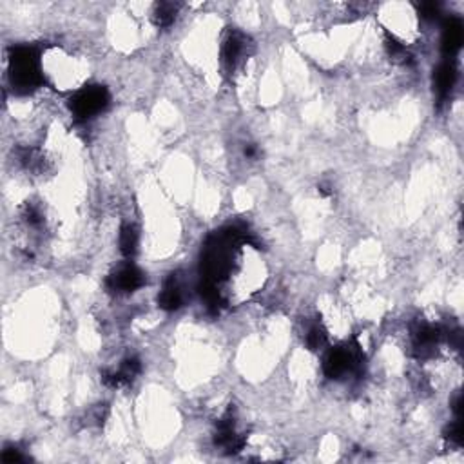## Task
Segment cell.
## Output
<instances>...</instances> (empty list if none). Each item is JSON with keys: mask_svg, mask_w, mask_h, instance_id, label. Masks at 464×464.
Here are the masks:
<instances>
[{"mask_svg": "<svg viewBox=\"0 0 464 464\" xmlns=\"http://www.w3.org/2000/svg\"><path fill=\"white\" fill-rule=\"evenodd\" d=\"M42 78L47 84L64 91H78L84 84V66L76 56L60 47H51L40 54Z\"/></svg>", "mask_w": 464, "mask_h": 464, "instance_id": "cell-1", "label": "cell"}, {"mask_svg": "<svg viewBox=\"0 0 464 464\" xmlns=\"http://www.w3.org/2000/svg\"><path fill=\"white\" fill-rule=\"evenodd\" d=\"M11 82L18 93H30L31 89L42 84L40 54L33 47L20 46L13 49L11 59Z\"/></svg>", "mask_w": 464, "mask_h": 464, "instance_id": "cell-2", "label": "cell"}, {"mask_svg": "<svg viewBox=\"0 0 464 464\" xmlns=\"http://www.w3.org/2000/svg\"><path fill=\"white\" fill-rule=\"evenodd\" d=\"M109 93L102 85H88L75 93L71 98V111L78 120H89L107 107Z\"/></svg>", "mask_w": 464, "mask_h": 464, "instance_id": "cell-3", "label": "cell"}, {"mask_svg": "<svg viewBox=\"0 0 464 464\" xmlns=\"http://www.w3.org/2000/svg\"><path fill=\"white\" fill-rule=\"evenodd\" d=\"M143 281H145V278H143L142 270L136 265L126 263L109 276L107 287L113 292H134L142 287Z\"/></svg>", "mask_w": 464, "mask_h": 464, "instance_id": "cell-4", "label": "cell"}, {"mask_svg": "<svg viewBox=\"0 0 464 464\" xmlns=\"http://www.w3.org/2000/svg\"><path fill=\"white\" fill-rule=\"evenodd\" d=\"M245 51H247V42H245L243 35L236 33V31H230L225 37V40H223L222 46L223 66H225L229 71H234L236 67L242 64L243 56H245Z\"/></svg>", "mask_w": 464, "mask_h": 464, "instance_id": "cell-5", "label": "cell"}, {"mask_svg": "<svg viewBox=\"0 0 464 464\" xmlns=\"http://www.w3.org/2000/svg\"><path fill=\"white\" fill-rule=\"evenodd\" d=\"M457 82V69L453 66V62H443L434 73V88L435 93H437V97L439 100H444V98L452 93L453 85Z\"/></svg>", "mask_w": 464, "mask_h": 464, "instance_id": "cell-6", "label": "cell"}, {"mask_svg": "<svg viewBox=\"0 0 464 464\" xmlns=\"http://www.w3.org/2000/svg\"><path fill=\"white\" fill-rule=\"evenodd\" d=\"M463 46V24L457 18H450L443 30V51L452 56Z\"/></svg>", "mask_w": 464, "mask_h": 464, "instance_id": "cell-7", "label": "cell"}, {"mask_svg": "<svg viewBox=\"0 0 464 464\" xmlns=\"http://www.w3.org/2000/svg\"><path fill=\"white\" fill-rule=\"evenodd\" d=\"M158 303L160 307L165 310H176L182 307V303H184V294H182L180 285L176 283L174 278H171L167 283L163 285V290L158 296Z\"/></svg>", "mask_w": 464, "mask_h": 464, "instance_id": "cell-8", "label": "cell"}, {"mask_svg": "<svg viewBox=\"0 0 464 464\" xmlns=\"http://www.w3.org/2000/svg\"><path fill=\"white\" fill-rule=\"evenodd\" d=\"M136 249H138V232L133 225L127 223L120 230V251L121 254L131 258V256H134Z\"/></svg>", "mask_w": 464, "mask_h": 464, "instance_id": "cell-9", "label": "cell"}, {"mask_svg": "<svg viewBox=\"0 0 464 464\" xmlns=\"http://www.w3.org/2000/svg\"><path fill=\"white\" fill-rule=\"evenodd\" d=\"M176 11H178V6L169 4V2H163V4L156 6L155 13H153V18H155V24L160 28H169V25L174 22Z\"/></svg>", "mask_w": 464, "mask_h": 464, "instance_id": "cell-10", "label": "cell"}, {"mask_svg": "<svg viewBox=\"0 0 464 464\" xmlns=\"http://www.w3.org/2000/svg\"><path fill=\"white\" fill-rule=\"evenodd\" d=\"M326 338H328V334H326L325 326L321 323H316L307 332V345H309L310 350H319L326 345Z\"/></svg>", "mask_w": 464, "mask_h": 464, "instance_id": "cell-11", "label": "cell"}, {"mask_svg": "<svg viewBox=\"0 0 464 464\" xmlns=\"http://www.w3.org/2000/svg\"><path fill=\"white\" fill-rule=\"evenodd\" d=\"M421 17L424 18H435L437 15H439V6L434 4V2H430V4H422L421 6Z\"/></svg>", "mask_w": 464, "mask_h": 464, "instance_id": "cell-12", "label": "cell"}, {"mask_svg": "<svg viewBox=\"0 0 464 464\" xmlns=\"http://www.w3.org/2000/svg\"><path fill=\"white\" fill-rule=\"evenodd\" d=\"M2 460H4V463H17V460H22L20 450H17V448L6 450V452L2 453Z\"/></svg>", "mask_w": 464, "mask_h": 464, "instance_id": "cell-13", "label": "cell"}]
</instances>
